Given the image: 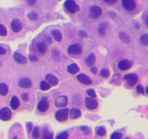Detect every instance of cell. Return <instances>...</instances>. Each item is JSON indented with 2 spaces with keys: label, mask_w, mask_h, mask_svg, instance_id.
Masks as SVG:
<instances>
[{
  "label": "cell",
  "mask_w": 148,
  "mask_h": 139,
  "mask_svg": "<svg viewBox=\"0 0 148 139\" xmlns=\"http://www.w3.org/2000/svg\"><path fill=\"white\" fill-rule=\"evenodd\" d=\"M32 85V81L28 78H23L18 81V86L21 88H31Z\"/></svg>",
  "instance_id": "obj_12"
},
{
  "label": "cell",
  "mask_w": 148,
  "mask_h": 139,
  "mask_svg": "<svg viewBox=\"0 0 148 139\" xmlns=\"http://www.w3.org/2000/svg\"><path fill=\"white\" fill-rule=\"evenodd\" d=\"M46 80H47V82L52 85H57L58 83V80L57 79V77H55L52 74H47V75H46Z\"/></svg>",
  "instance_id": "obj_17"
},
{
  "label": "cell",
  "mask_w": 148,
  "mask_h": 139,
  "mask_svg": "<svg viewBox=\"0 0 148 139\" xmlns=\"http://www.w3.org/2000/svg\"><path fill=\"white\" fill-rule=\"evenodd\" d=\"M69 116H71V119L76 120V119L81 117V111L79 109H71V113H69Z\"/></svg>",
  "instance_id": "obj_16"
},
{
  "label": "cell",
  "mask_w": 148,
  "mask_h": 139,
  "mask_svg": "<svg viewBox=\"0 0 148 139\" xmlns=\"http://www.w3.org/2000/svg\"><path fill=\"white\" fill-rule=\"evenodd\" d=\"M27 128H28V131L31 132V130H32V125L31 122H28V123H27Z\"/></svg>",
  "instance_id": "obj_40"
},
{
  "label": "cell",
  "mask_w": 148,
  "mask_h": 139,
  "mask_svg": "<svg viewBox=\"0 0 148 139\" xmlns=\"http://www.w3.org/2000/svg\"><path fill=\"white\" fill-rule=\"evenodd\" d=\"M85 61H86V64L88 65V66H92V65L95 62V55L94 54H91L89 57L86 58Z\"/></svg>",
  "instance_id": "obj_23"
},
{
  "label": "cell",
  "mask_w": 148,
  "mask_h": 139,
  "mask_svg": "<svg viewBox=\"0 0 148 139\" xmlns=\"http://www.w3.org/2000/svg\"><path fill=\"white\" fill-rule=\"evenodd\" d=\"M104 1H105V2H106V3H108L109 0H104Z\"/></svg>",
  "instance_id": "obj_44"
},
{
  "label": "cell",
  "mask_w": 148,
  "mask_h": 139,
  "mask_svg": "<svg viewBox=\"0 0 148 139\" xmlns=\"http://www.w3.org/2000/svg\"><path fill=\"white\" fill-rule=\"evenodd\" d=\"M106 129L103 128V127H99V128H97L96 130V133H97V136H104L105 134H106Z\"/></svg>",
  "instance_id": "obj_27"
},
{
  "label": "cell",
  "mask_w": 148,
  "mask_h": 139,
  "mask_svg": "<svg viewBox=\"0 0 148 139\" xmlns=\"http://www.w3.org/2000/svg\"><path fill=\"white\" fill-rule=\"evenodd\" d=\"M40 87H41V89L43 90V91H46V90H48L49 88H50V85H49L48 82L43 81V82H41Z\"/></svg>",
  "instance_id": "obj_24"
},
{
  "label": "cell",
  "mask_w": 148,
  "mask_h": 139,
  "mask_svg": "<svg viewBox=\"0 0 148 139\" xmlns=\"http://www.w3.org/2000/svg\"><path fill=\"white\" fill-rule=\"evenodd\" d=\"M109 72H108V70H106V69H103L102 71L100 72V75L102 77H105V78H108L109 76Z\"/></svg>",
  "instance_id": "obj_30"
},
{
  "label": "cell",
  "mask_w": 148,
  "mask_h": 139,
  "mask_svg": "<svg viewBox=\"0 0 148 139\" xmlns=\"http://www.w3.org/2000/svg\"><path fill=\"white\" fill-rule=\"evenodd\" d=\"M10 107L12 109H17L20 107V101L17 96H13L10 100Z\"/></svg>",
  "instance_id": "obj_18"
},
{
  "label": "cell",
  "mask_w": 148,
  "mask_h": 139,
  "mask_svg": "<svg viewBox=\"0 0 148 139\" xmlns=\"http://www.w3.org/2000/svg\"><path fill=\"white\" fill-rule=\"evenodd\" d=\"M7 34H8L7 28L5 27L4 25L0 24V35H1V36H5V35H7Z\"/></svg>",
  "instance_id": "obj_29"
},
{
  "label": "cell",
  "mask_w": 148,
  "mask_h": 139,
  "mask_svg": "<svg viewBox=\"0 0 148 139\" xmlns=\"http://www.w3.org/2000/svg\"><path fill=\"white\" fill-rule=\"evenodd\" d=\"M10 26H11V29L13 30L14 32H21V30L22 29L21 22L20 20H18V19H14L10 23Z\"/></svg>",
  "instance_id": "obj_7"
},
{
  "label": "cell",
  "mask_w": 148,
  "mask_h": 139,
  "mask_svg": "<svg viewBox=\"0 0 148 139\" xmlns=\"http://www.w3.org/2000/svg\"><path fill=\"white\" fill-rule=\"evenodd\" d=\"M122 6L129 11L133 10L135 8V1L134 0H122Z\"/></svg>",
  "instance_id": "obj_10"
},
{
  "label": "cell",
  "mask_w": 148,
  "mask_h": 139,
  "mask_svg": "<svg viewBox=\"0 0 148 139\" xmlns=\"http://www.w3.org/2000/svg\"><path fill=\"white\" fill-rule=\"evenodd\" d=\"M30 59L32 60V61H37L38 60V58H37L36 56H34V55H30Z\"/></svg>",
  "instance_id": "obj_36"
},
{
  "label": "cell",
  "mask_w": 148,
  "mask_h": 139,
  "mask_svg": "<svg viewBox=\"0 0 148 139\" xmlns=\"http://www.w3.org/2000/svg\"><path fill=\"white\" fill-rule=\"evenodd\" d=\"M11 118V110L8 108H3L0 110V120H9Z\"/></svg>",
  "instance_id": "obj_4"
},
{
  "label": "cell",
  "mask_w": 148,
  "mask_h": 139,
  "mask_svg": "<svg viewBox=\"0 0 148 139\" xmlns=\"http://www.w3.org/2000/svg\"><path fill=\"white\" fill-rule=\"evenodd\" d=\"M68 133L66 132H64V133H59L58 136H57V138L58 139H61V138H67L68 137Z\"/></svg>",
  "instance_id": "obj_33"
},
{
  "label": "cell",
  "mask_w": 148,
  "mask_h": 139,
  "mask_svg": "<svg viewBox=\"0 0 148 139\" xmlns=\"http://www.w3.org/2000/svg\"><path fill=\"white\" fill-rule=\"evenodd\" d=\"M82 52V46L79 45V44H74L71 45L68 48V53L69 55H73V56H78V55H81Z\"/></svg>",
  "instance_id": "obj_3"
},
{
  "label": "cell",
  "mask_w": 148,
  "mask_h": 139,
  "mask_svg": "<svg viewBox=\"0 0 148 139\" xmlns=\"http://www.w3.org/2000/svg\"><path fill=\"white\" fill-rule=\"evenodd\" d=\"M65 8L68 9L69 12L71 13H76L80 10V7L78 6V5L75 3V1H73V0H67L66 2L64 4Z\"/></svg>",
  "instance_id": "obj_1"
},
{
  "label": "cell",
  "mask_w": 148,
  "mask_h": 139,
  "mask_svg": "<svg viewBox=\"0 0 148 139\" xmlns=\"http://www.w3.org/2000/svg\"><path fill=\"white\" fill-rule=\"evenodd\" d=\"M40 136V132H39V128L38 127H35L34 130V133H32V137L34 138H38Z\"/></svg>",
  "instance_id": "obj_31"
},
{
  "label": "cell",
  "mask_w": 148,
  "mask_h": 139,
  "mask_svg": "<svg viewBox=\"0 0 148 139\" xmlns=\"http://www.w3.org/2000/svg\"><path fill=\"white\" fill-rule=\"evenodd\" d=\"M68 72L71 74H75L79 72V67L76 64H71L68 67Z\"/></svg>",
  "instance_id": "obj_20"
},
{
  "label": "cell",
  "mask_w": 148,
  "mask_h": 139,
  "mask_svg": "<svg viewBox=\"0 0 148 139\" xmlns=\"http://www.w3.org/2000/svg\"><path fill=\"white\" fill-rule=\"evenodd\" d=\"M85 105L87 107V109H89L90 110H92V109H95L97 108V106H98V103H97V101L95 99V98H90V97H88V98L85 99Z\"/></svg>",
  "instance_id": "obj_8"
},
{
  "label": "cell",
  "mask_w": 148,
  "mask_h": 139,
  "mask_svg": "<svg viewBox=\"0 0 148 139\" xmlns=\"http://www.w3.org/2000/svg\"><path fill=\"white\" fill-rule=\"evenodd\" d=\"M6 54V49H4L3 47L0 46V55H5Z\"/></svg>",
  "instance_id": "obj_39"
},
{
  "label": "cell",
  "mask_w": 148,
  "mask_h": 139,
  "mask_svg": "<svg viewBox=\"0 0 148 139\" xmlns=\"http://www.w3.org/2000/svg\"><path fill=\"white\" fill-rule=\"evenodd\" d=\"M91 72H92V73H95V74L96 72H97V70H96V68H92V69H91Z\"/></svg>",
  "instance_id": "obj_43"
},
{
  "label": "cell",
  "mask_w": 148,
  "mask_h": 139,
  "mask_svg": "<svg viewBox=\"0 0 148 139\" xmlns=\"http://www.w3.org/2000/svg\"><path fill=\"white\" fill-rule=\"evenodd\" d=\"M146 93L148 94V86H147V88H146Z\"/></svg>",
  "instance_id": "obj_45"
},
{
  "label": "cell",
  "mask_w": 148,
  "mask_h": 139,
  "mask_svg": "<svg viewBox=\"0 0 148 139\" xmlns=\"http://www.w3.org/2000/svg\"><path fill=\"white\" fill-rule=\"evenodd\" d=\"M21 97H22V99L24 100V101H27L28 99H29V96H28L26 93H25V94H22Z\"/></svg>",
  "instance_id": "obj_37"
},
{
  "label": "cell",
  "mask_w": 148,
  "mask_h": 139,
  "mask_svg": "<svg viewBox=\"0 0 148 139\" xmlns=\"http://www.w3.org/2000/svg\"><path fill=\"white\" fill-rule=\"evenodd\" d=\"M77 79L79 80V82H81L83 85H92V83L91 79L87 75H85V74H79L77 76Z\"/></svg>",
  "instance_id": "obj_14"
},
{
  "label": "cell",
  "mask_w": 148,
  "mask_h": 139,
  "mask_svg": "<svg viewBox=\"0 0 148 139\" xmlns=\"http://www.w3.org/2000/svg\"><path fill=\"white\" fill-rule=\"evenodd\" d=\"M37 48H38L40 53L45 54L46 51H47V45H46L44 42H40V43L37 44Z\"/></svg>",
  "instance_id": "obj_19"
},
{
  "label": "cell",
  "mask_w": 148,
  "mask_h": 139,
  "mask_svg": "<svg viewBox=\"0 0 148 139\" xmlns=\"http://www.w3.org/2000/svg\"><path fill=\"white\" fill-rule=\"evenodd\" d=\"M37 108H38V109L41 111V112H45V111L47 110L48 108H49V103H48L47 99H46V98L42 99L38 103Z\"/></svg>",
  "instance_id": "obj_11"
},
{
  "label": "cell",
  "mask_w": 148,
  "mask_h": 139,
  "mask_svg": "<svg viewBox=\"0 0 148 139\" xmlns=\"http://www.w3.org/2000/svg\"><path fill=\"white\" fill-rule=\"evenodd\" d=\"M87 94L89 95L91 97H92V98H95V97H96V94H95V92L94 91V89L87 90Z\"/></svg>",
  "instance_id": "obj_32"
},
{
  "label": "cell",
  "mask_w": 148,
  "mask_h": 139,
  "mask_svg": "<svg viewBox=\"0 0 148 139\" xmlns=\"http://www.w3.org/2000/svg\"><path fill=\"white\" fill-rule=\"evenodd\" d=\"M80 35L82 36V37H87V34H85V32H80Z\"/></svg>",
  "instance_id": "obj_42"
},
{
  "label": "cell",
  "mask_w": 148,
  "mask_h": 139,
  "mask_svg": "<svg viewBox=\"0 0 148 139\" xmlns=\"http://www.w3.org/2000/svg\"><path fill=\"white\" fill-rule=\"evenodd\" d=\"M8 93V88L7 85H5L4 83H0V94L2 96H6Z\"/></svg>",
  "instance_id": "obj_21"
},
{
  "label": "cell",
  "mask_w": 148,
  "mask_h": 139,
  "mask_svg": "<svg viewBox=\"0 0 148 139\" xmlns=\"http://www.w3.org/2000/svg\"><path fill=\"white\" fill-rule=\"evenodd\" d=\"M146 23L148 24V17H147V19H146Z\"/></svg>",
  "instance_id": "obj_46"
},
{
  "label": "cell",
  "mask_w": 148,
  "mask_h": 139,
  "mask_svg": "<svg viewBox=\"0 0 148 139\" xmlns=\"http://www.w3.org/2000/svg\"><path fill=\"white\" fill-rule=\"evenodd\" d=\"M102 14V9L98 6H92L90 8V13L89 15L92 19H97L101 16Z\"/></svg>",
  "instance_id": "obj_5"
},
{
  "label": "cell",
  "mask_w": 148,
  "mask_h": 139,
  "mask_svg": "<svg viewBox=\"0 0 148 139\" xmlns=\"http://www.w3.org/2000/svg\"><path fill=\"white\" fill-rule=\"evenodd\" d=\"M14 60H15L16 62L20 63V64H25L27 62V58L24 57V56H22L18 53L14 54Z\"/></svg>",
  "instance_id": "obj_15"
},
{
  "label": "cell",
  "mask_w": 148,
  "mask_h": 139,
  "mask_svg": "<svg viewBox=\"0 0 148 139\" xmlns=\"http://www.w3.org/2000/svg\"><path fill=\"white\" fill-rule=\"evenodd\" d=\"M137 92L139 93V94H143L145 93V91H143V88L142 85H138L137 86Z\"/></svg>",
  "instance_id": "obj_35"
},
{
  "label": "cell",
  "mask_w": 148,
  "mask_h": 139,
  "mask_svg": "<svg viewBox=\"0 0 148 139\" xmlns=\"http://www.w3.org/2000/svg\"><path fill=\"white\" fill-rule=\"evenodd\" d=\"M132 66V62L131 60L128 59H123L119 63V68L121 70V71H126V70L131 69Z\"/></svg>",
  "instance_id": "obj_9"
},
{
  "label": "cell",
  "mask_w": 148,
  "mask_h": 139,
  "mask_svg": "<svg viewBox=\"0 0 148 139\" xmlns=\"http://www.w3.org/2000/svg\"><path fill=\"white\" fill-rule=\"evenodd\" d=\"M119 38L121 39L123 42H125V43H129V42H130L129 36L126 34H124V32H120V34H119Z\"/></svg>",
  "instance_id": "obj_26"
},
{
  "label": "cell",
  "mask_w": 148,
  "mask_h": 139,
  "mask_svg": "<svg viewBox=\"0 0 148 139\" xmlns=\"http://www.w3.org/2000/svg\"><path fill=\"white\" fill-rule=\"evenodd\" d=\"M122 137V134L121 133H115L111 136V138L115 139V138H121Z\"/></svg>",
  "instance_id": "obj_34"
},
{
  "label": "cell",
  "mask_w": 148,
  "mask_h": 139,
  "mask_svg": "<svg viewBox=\"0 0 148 139\" xmlns=\"http://www.w3.org/2000/svg\"><path fill=\"white\" fill-rule=\"evenodd\" d=\"M124 80L127 81L129 83H131L132 85H133L138 82V77L135 75V74L131 73V74H127V75H125L124 76Z\"/></svg>",
  "instance_id": "obj_13"
},
{
  "label": "cell",
  "mask_w": 148,
  "mask_h": 139,
  "mask_svg": "<svg viewBox=\"0 0 148 139\" xmlns=\"http://www.w3.org/2000/svg\"><path fill=\"white\" fill-rule=\"evenodd\" d=\"M52 34L54 36V38L57 40L58 42H61V40H62V34H61V32H60L59 31H57V30L53 31Z\"/></svg>",
  "instance_id": "obj_22"
},
{
  "label": "cell",
  "mask_w": 148,
  "mask_h": 139,
  "mask_svg": "<svg viewBox=\"0 0 148 139\" xmlns=\"http://www.w3.org/2000/svg\"><path fill=\"white\" fill-rule=\"evenodd\" d=\"M28 2H29V5L30 6H34L36 3V0H28Z\"/></svg>",
  "instance_id": "obj_38"
},
{
  "label": "cell",
  "mask_w": 148,
  "mask_h": 139,
  "mask_svg": "<svg viewBox=\"0 0 148 139\" xmlns=\"http://www.w3.org/2000/svg\"><path fill=\"white\" fill-rule=\"evenodd\" d=\"M68 104V97L66 96H58V98L55 100V105L58 107V108H64Z\"/></svg>",
  "instance_id": "obj_6"
},
{
  "label": "cell",
  "mask_w": 148,
  "mask_h": 139,
  "mask_svg": "<svg viewBox=\"0 0 148 139\" xmlns=\"http://www.w3.org/2000/svg\"><path fill=\"white\" fill-rule=\"evenodd\" d=\"M116 2H117V0H109L108 4H109V5H113V4H115Z\"/></svg>",
  "instance_id": "obj_41"
},
{
  "label": "cell",
  "mask_w": 148,
  "mask_h": 139,
  "mask_svg": "<svg viewBox=\"0 0 148 139\" xmlns=\"http://www.w3.org/2000/svg\"><path fill=\"white\" fill-rule=\"evenodd\" d=\"M140 42L141 44L143 45H148V34H143L141 36L140 38Z\"/></svg>",
  "instance_id": "obj_25"
},
{
  "label": "cell",
  "mask_w": 148,
  "mask_h": 139,
  "mask_svg": "<svg viewBox=\"0 0 148 139\" xmlns=\"http://www.w3.org/2000/svg\"><path fill=\"white\" fill-rule=\"evenodd\" d=\"M28 18H29V20H31V21L37 20V19H38V14L36 12H31L28 14Z\"/></svg>",
  "instance_id": "obj_28"
},
{
  "label": "cell",
  "mask_w": 148,
  "mask_h": 139,
  "mask_svg": "<svg viewBox=\"0 0 148 139\" xmlns=\"http://www.w3.org/2000/svg\"><path fill=\"white\" fill-rule=\"evenodd\" d=\"M68 114H69V109H60L56 112V119H57L58 122H66L68 119Z\"/></svg>",
  "instance_id": "obj_2"
}]
</instances>
